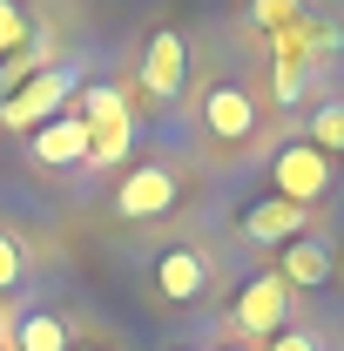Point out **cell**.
Wrapping results in <instances>:
<instances>
[{"instance_id": "8", "label": "cell", "mask_w": 344, "mask_h": 351, "mask_svg": "<svg viewBox=\"0 0 344 351\" xmlns=\"http://www.w3.org/2000/svg\"><path fill=\"white\" fill-rule=\"evenodd\" d=\"M182 88H189V41L175 27H156L142 41V54H135V95L156 101V108H169Z\"/></svg>"}, {"instance_id": "10", "label": "cell", "mask_w": 344, "mask_h": 351, "mask_svg": "<svg viewBox=\"0 0 344 351\" xmlns=\"http://www.w3.org/2000/svg\"><path fill=\"white\" fill-rule=\"evenodd\" d=\"M27 162L34 169H88V122L68 108V115H54L41 129L27 135Z\"/></svg>"}, {"instance_id": "1", "label": "cell", "mask_w": 344, "mask_h": 351, "mask_svg": "<svg viewBox=\"0 0 344 351\" xmlns=\"http://www.w3.org/2000/svg\"><path fill=\"white\" fill-rule=\"evenodd\" d=\"M75 115L88 122V169H122L135 156V101L122 82H88L75 95Z\"/></svg>"}, {"instance_id": "3", "label": "cell", "mask_w": 344, "mask_h": 351, "mask_svg": "<svg viewBox=\"0 0 344 351\" xmlns=\"http://www.w3.org/2000/svg\"><path fill=\"white\" fill-rule=\"evenodd\" d=\"M82 88H88V68H82V61H47L34 82H21L14 95H0V129H7V135H34L41 122L68 115Z\"/></svg>"}, {"instance_id": "18", "label": "cell", "mask_w": 344, "mask_h": 351, "mask_svg": "<svg viewBox=\"0 0 344 351\" xmlns=\"http://www.w3.org/2000/svg\"><path fill=\"white\" fill-rule=\"evenodd\" d=\"M257 351H331V345H324L310 324H284V331H277L270 345H257Z\"/></svg>"}, {"instance_id": "9", "label": "cell", "mask_w": 344, "mask_h": 351, "mask_svg": "<svg viewBox=\"0 0 344 351\" xmlns=\"http://www.w3.org/2000/svg\"><path fill=\"white\" fill-rule=\"evenodd\" d=\"M0 345L7 351H75V317L41 304V298L0 304Z\"/></svg>"}, {"instance_id": "11", "label": "cell", "mask_w": 344, "mask_h": 351, "mask_svg": "<svg viewBox=\"0 0 344 351\" xmlns=\"http://www.w3.org/2000/svg\"><path fill=\"white\" fill-rule=\"evenodd\" d=\"M243 243H257V250H284V243H297V237H310V210H297V203H284V196H263V203H250L243 210Z\"/></svg>"}, {"instance_id": "15", "label": "cell", "mask_w": 344, "mask_h": 351, "mask_svg": "<svg viewBox=\"0 0 344 351\" xmlns=\"http://www.w3.org/2000/svg\"><path fill=\"white\" fill-rule=\"evenodd\" d=\"M47 61H54V41H47V27H41L34 41L21 47V54H14L7 68H0V95H14V88H21V82H34V75H41Z\"/></svg>"}, {"instance_id": "19", "label": "cell", "mask_w": 344, "mask_h": 351, "mask_svg": "<svg viewBox=\"0 0 344 351\" xmlns=\"http://www.w3.org/2000/svg\"><path fill=\"white\" fill-rule=\"evenodd\" d=\"M223 351H257V345H223Z\"/></svg>"}, {"instance_id": "16", "label": "cell", "mask_w": 344, "mask_h": 351, "mask_svg": "<svg viewBox=\"0 0 344 351\" xmlns=\"http://www.w3.org/2000/svg\"><path fill=\"white\" fill-rule=\"evenodd\" d=\"M304 142H310V149H324V156H331V149H344V101H317V108H310Z\"/></svg>"}, {"instance_id": "6", "label": "cell", "mask_w": 344, "mask_h": 351, "mask_svg": "<svg viewBox=\"0 0 344 351\" xmlns=\"http://www.w3.org/2000/svg\"><path fill=\"white\" fill-rule=\"evenodd\" d=\"M331 156L324 149H310L304 135H291L277 156H270V189L284 196V203H297V210H317L324 196H331Z\"/></svg>"}, {"instance_id": "17", "label": "cell", "mask_w": 344, "mask_h": 351, "mask_svg": "<svg viewBox=\"0 0 344 351\" xmlns=\"http://www.w3.org/2000/svg\"><path fill=\"white\" fill-rule=\"evenodd\" d=\"M291 21H304V0H250V27L257 34H284Z\"/></svg>"}, {"instance_id": "13", "label": "cell", "mask_w": 344, "mask_h": 351, "mask_svg": "<svg viewBox=\"0 0 344 351\" xmlns=\"http://www.w3.org/2000/svg\"><path fill=\"white\" fill-rule=\"evenodd\" d=\"M27 277H34V237L14 230V223H0V298H14Z\"/></svg>"}, {"instance_id": "14", "label": "cell", "mask_w": 344, "mask_h": 351, "mask_svg": "<svg viewBox=\"0 0 344 351\" xmlns=\"http://www.w3.org/2000/svg\"><path fill=\"white\" fill-rule=\"evenodd\" d=\"M34 34H41V21L27 14V0H0V68L34 41Z\"/></svg>"}, {"instance_id": "2", "label": "cell", "mask_w": 344, "mask_h": 351, "mask_svg": "<svg viewBox=\"0 0 344 351\" xmlns=\"http://www.w3.org/2000/svg\"><path fill=\"white\" fill-rule=\"evenodd\" d=\"M196 135L216 156H250L263 142V101L243 82H210L196 95Z\"/></svg>"}, {"instance_id": "12", "label": "cell", "mask_w": 344, "mask_h": 351, "mask_svg": "<svg viewBox=\"0 0 344 351\" xmlns=\"http://www.w3.org/2000/svg\"><path fill=\"white\" fill-rule=\"evenodd\" d=\"M331 270H338V250H331V237H317V230L277 250V277H284V291H291V298H297V291H324V284H331Z\"/></svg>"}, {"instance_id": "7", "label": "cell", "mask_w": 344, "mask_h": 351, "mask_svg": "<svg viewBox=\"0 0 344 351\" xmlns=\"http://www.w3.org/2000/svg\"><path fill=\"white\" fill-rule=\"evenodd\" d=\"M284 324H291V291L277 270H257L230 304V331H236V345H270Z\"/></svg>"}, {"instance_id": "5", "label": "cell", "mask_w": 344, "mask_h": 351, "mask_svg": "<svg viewBox=\"0 0 344 351\" xmlns=\"http://www.w3.org/2000/svg\"><path fill=\"white\" fill-rule=\"evenodd\" d=\"M149 291L162 298L169 311H189L216 291V257L203 243H162L156 263H149Z\"/></svg>"}, {"instance_id": "4", "label": "cell", "mask_w": 344, "mask_h": 351, "mask_svg": "<svg viewBox=\"0 0 344 351\" xmlns=\"http://www.w3.org/2000/svg\"><path fill=\"white\" fill-rule=\"evenodd\" d=\"M175 203H182V169H175V162H162V156L129 162V169L115 176V189H108L115 223H162Z\"/></svg>"}]
</instances>
